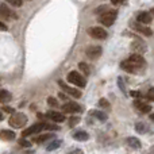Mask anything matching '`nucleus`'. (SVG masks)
Listing matches in <instances>:
<instances>
[{
  "label": "nucleus",
  "mask_w": 154,
  "mask_h": 154,
  "mask_svg": "<svg viewBox=\"0 0 154 154\" xmlns=\"http://www.w3.org/2000/svg\"><path fill=\"white\" fill-rule=\"evenodd\" d=\"M26 123H27V116L24 114H22V112H18V114L14 112L12 116L10 118V125L12 126V127H15V128L23 127Z\"/></svg>",
  "instance_id": "obj_1"
},
{
  "label": "nucleus",
  "mask_w": 154,
  "mask_h": 154,
  "mask_svg": "<svg viewBox=\"0 0 154 154\" xmlns=\"http://www.w3.org/2000/svg\"><path fill=\"white\" fill-rule=\"evenodd\" d=\"M68 81L70 82V84L73 85H77V87H82L84 88L85 85H87V81H85V79L80 75L79 72H70L69 75H68Z\"/></svg>",
  "instance_id": "obj_2"
},
{
  "label": "nucleus",
  "mask_w": 154,
  "mask_h": 154,
  "mask_svg": "<svg viewBox=\"0 0 154 154\" xmlns=\"http://www.w3.org/2000/svg\"><path fill=\"white\" fill-rule=\"evenodd\" d=\"M115 19H116V12H115V11H104L100 16V22L106 27L112 26V23L115 22Z\"/></svg>",
  "instance_id": "obj_3"
},
{
  "label": "nucleus",
  "mask_w": 154,
  "mask_h": 154,
  "mask_svg": "<svg viewBox=\"0 0 154 154\" xmlns=\"http://www.w3.org/2000/svg\"><path fill=\"white\" fill-rule=\"evenodd\" d=\"M58 85L61 87V89L64 91L65 93L70 95L72 97H76V99H80V97H81V92H80L79 89H76V88H73V87H69V85L65 84L62 80H60V81H58Z\"/></svg>",
  "instance_id": "obj_4"
},
{
  "label": "nucleus",
  "mask_w": 154,
  "mask_h": 154,
  "mask_svg": "<svg viewBox=\"0 0 154 154\" xmlns=\"http://www.w3.org/2000/svg\"><path fill=\"white\" fill-rule=\"evenodd\" d=\"M88 34L96 39H106L108 32L106 31V29H101V27H91L88 29Z\"/></svg>",
  "instance_id": "obj_5"
},
{
  "label": "nucleus",
  "mask_w": 154,
  "mask_h": 154,
  "mask_svg": "<svg viewBox=\"0 0 154 154\" xmlns=\"http://www.w3.org/2000/svg\"><path fill=\"white\" fill-rule=\"evenodd\" d=\"M45 128V123H35V125L30 126L29 128L22 133V137H29V135H32V134H39L41 131Z\"/></svg>",
  "instance_id": "obj_6"
},
{
  "label": "nucleus",
  "mask_w": 154,
  "mask_h": 154,
  "mask_svg": "<svg viewBox=\"0 0 154 154\" xmlns=\"http://www.w3.org/2000/svg\"><path fill=\"white\" fill-rule=\"evenodd\" d=\"M62 111L68 112V114H79V112H82V107L77 103L69 101V103H65L62 106Z\"/></svg>",
  "instance_id": "obj_7"
},
{
  "label": "nucleus",
  "mask_w": 154,
  "mask_h": 154,
  "mask_svg": "<svg viewBox=\"0 0 154 154\" xmlns=\"http://www.w3.org/2000/svg\"><path fill=\"white\" fill-rule=\"evenodd\" d=\"M128 61L131 62V64L134 65V66L137 68V70H139V69H143L145 68V65H146V62H145V60H143V57L141 56V54H133V56L128 58Z\"/></svg>",
  "instance_id": "obj_8"
},
{
  "label": "nucleus",
  "mask_w": 154,
  "mask_h": 154,
  "mask_svg": "<svg viewBox=\"0 0 154 154\" xmlns=\"http://www.w3.org/2000/svg\"><path fill=\"white\" fill-rule=\"evenodd\" d=\"M0 18H4V19H7V18L18 19V16H16L15 12H14V11H11L5 4L0 3Z\"/></svg>",
  "instance_id": "obj_9"
},
{
  "label": "nucleus",
  "mask_w": 154,
  "mask_h": 154,
  "mask_svg": "<svg viewBox=\"0 0 154 154\" xmlns=\"http://www.w3.org/2000/svg\"><path fill=\"white\" fill-rule=\"evenodd\" d=\"M87 56L91 60H96L101 56V48L100 46H91L87 49Z\"/></svg>",
  "instance_id": "obj_10"
},
{
  "label": "nucleus",
  "mask_w": 154,
  "mask_h": 154,
  "mask_svg": "<svg viewBox=\"0 0 154 154\" xmlns=\"http://www.w3.org/2000/svg\"><path fill=\"white\" fill-rule=\"evenodd\" d=\"M131 26L134 27V30H135V31L141 32V34L146 35V37H150V35H153L152 29H149V27L143 26V24H141V23H133V24H131Z\"/></svg>",
  "instance_id": "obj_11"
},
{
  "label": "nucleus",
  "mask_w": 154,
  "mask_h": 154,
  "mask_svg": "<svg viewBox=\"0 0 154 154\" xmlns=\"http://www.w3.org/2000/svg\"><path fill=\"white\" fill-rule=\"evenodd\" d=\"M131 49H133V50L135 51L137 54H142V53H145V51L147 50L146 45H145L142 41H139L138 38H137V41H134V42H133V45H131Z\"/></svg>",
  "instance_id": "obj_12"
},
{
  "label": "nucleus",
  "mask_w": 154,
  "mask_h": 154,
  "mask_svg": "<svg viewBox=\"0 0 154 154\" xmlns=\"http://www.w3.org/2000/svg\"><path fill=\"white\" fill-rule=\"evenodd\" d=\"M137 20L142 24H149L150 22L153 20V16L150 12H139L138 15H137Z\"/></svg>",
  "instance_id": "obj_13"
},
{
  "label": "nucleus",
  "mask_w": 154,
  "mask_h": 154,
  "mask_svg": "<svg viewBox=\"0 0 154 154\" xmlns=\"http://www.w3.org/2000/svg\"><path fill=\"white\" fill-rule=\"evenodd\" d=\"M48 116L49 119H51L53 122H57V123H62L65 120V115H62L61 112H57V111H49Z\"/></svg>",
  "instance_id": "obj_14"
},
{
  "label": "nucleus",
  "mask_w": 154,
  "mask_h": 154,
  "mask_svg": "<svg viewBox=\"0 0 154 154\" xmlns=\"http://www.w3.org/2000/svg\"><path fill=\"white\" fill-rule=\"evenodd\" d=\"M126 142H127V145L130 147H133V149H141V146H142L141 141H139L137 137H128V138L126 139Z\"/></svg>",
  "instance_id": "obj_15"
},
{
  "label": "nucleus",
  "mask_w": 154,
  "mask_h": 154,
  "mask_svg": "<svg viewBox=\"0 0 154 154\" xmlns=\"http://www.w3.org/2000/svg\"><path fill=\"white\" fill-rule=\"evenodd\" d=\"M134 104H135V108L139 109L141 112H143V114H147V112L152 111V106H150V104L143 103V101H135Z\"/></svg>",
  "instance_id": "obj_16"
},
{
  "label": "nucleus",
  "mask_w": 154,
  "mask_h": 154,
  "mask_svg": "<svg viewBox=\"0 0 154 154\" xmlns=\"http://www.w3.org/2000/svg\"><path fill=\"white\" fill-rule=\"evenodd\" d=\"M0 139H3V141H14L15 139V133L10 130H3L0 131Z\"/></svg>",
  "instance_id": "obj_17"
},
{
  "label": "nucleus",
  "mask_w": 154,
  "mask_h": 154,
  "mask_svg": "<svg viewBox=\"0 0 154 154\" xmlns=\"http://www.w3.org/2000/svg\"><path fill=\"white\" fill-rule=\"evenodd\" d=\"M73 138L79 142H85L89 139V134H88L87 131H76V133L73 134Z\"/></svg>",
  "instance_id": "obj_18"
},
{
  "label": "nucleus",
  "mask_w": 154,
  "mask_h": 154,
  "mask_svg": "<svg viewBox=\"0 0 154 154\" xmlns=\"http://www.w3.org/2000/svg\"><path fill=\"white\" fill-rule=\"evenodd\" d=\"M120 68L122 69H125L126 72H130V73H137L138 70H137V68L134 66L133 64H131L128 60H126V61H122V64H120Z\"/></svg>",
  "instance_id": "obj_19"
},
{
  "label": "nucleus",
  "mask_w": 154,
  "mask_h": 154,
  "mask_svg": "<svg viewBox=\"0 0 154 154\" xmlns=\"http://www.w3.org/2000/svg\"><path fill=\"white\" fill-rule=\"evenodd\" d=\"M53 134H43V135H38L34 138V142H37V143H42V142L45 141H51L53 139Z\"/></svg>",
  "instance_id": "obj_20"
},
{
  "label": "nucleus",
  "mask_w": 154,
  "mask_h": 154,
  "mask_svg": "<svg viewBox=\"0 0 154 154\" xmlns=\"http://www.w3.org/2000/svg\"><path fill=\"white\" fill-rule=\"evenodd\" d=\"M89 115H92V116L97 118L100 122H106V120H107V115L104 114V112H101V111H96V109H93V111L89 112Z\"/></svg>",
  "instance_id": "obj_21"
},
{
  "label": "nucleus",
  "mask_w": 154,
  "mask_h": 154,
  "mask_svg": "<svg viewBox=\"0 0 154 154\" xmlns=\"http://www.w3.org/2000/svg\"><path fill=\"white\" fill-rule=\"evenodd\" d=\"M61 146V141L60 139H53V141H50V143L48 145V152H53V150H56V149H58V147Z\"/></svg>",
  "instance_id": "obj_22"
},
{
  "label": "nucleus",
  "mask_w": 154,
  "mask_h": 154,
  "mask_svg": "<svg viewBox=\"0 0 154 154\" xmlns=\"http://www.w3.org/2000/svg\"><path fill=\"white\" fill-rule=\"evenodd\" d=\"M12 99L10 92L7 91H0V103H8V101Z\"/></svg>",
  "instance_id": "obj_23"
},
{
  "label": "nucleus",
  "mask_w": 154,
  "mask_h": 154,
  "mask_svg": "<svg viewBox=\"0 0 154 154\" xmlns=\"http://www.w3.org/2000/svg\"><path fill=\"white\" fill-rule=\"evenodd\" d=\"M135 131L139 134H146L149 131V127H147L145 123H137L135 125Z\"/></svg>",
  "instance_id": "obj_24"
},
{
  "label": "nucleus",
  "mask_w": 154,
  "mask_h": 154,
  "mask_svg": "<svg viewBox=\"0 0 154 154\" xmlns=\"http://www.w3.org/2000/svg\"><path fill=\"white\" fill-rule=\"evenodd\" d=\"M79 68L82 70V73H84L85 76H89L91 75V68H89V65H88V64H85V62H80Z\"/></svg>",
  "instance_id": "obj_25"
},
{
  "label": "nucleus",
  "mask_w": 154,
  "mask_h": 154,
  "mask_svg": "<svg viewBox=\"0 0 154 154\" xmlns=\"http://www.w3.org/2000/svg\"><path fill=\"white\" fill-rule=\"evenodd\" d=\"M5 2H7L8 4H11L12 7H22V4H23L22 0H5Z\"/></svg>",
  "instance_id": "obj_26"
},
{
  "label": "nucleus",
  "mask_w": 154,
  "mask_h": 154,
  "mask_svg": "<svg viewBox=\"0 0 154 154\" xmlns=\"http://www.w3.org/2000/svg\"><path fill=\"white\" fill-rule=\"evenodd\" d=\"M48 103H49V106L54 107V108H57V107L60 106L58 100H57V99H54V97H48Z\"/></svg>",
  "instance_id": "obj_27"
},
{
  "label": "nucleus",
  "mask_w": 154,
  "mask_h": 154,
  "mask_svg": "<svg viewBox=\"0 0 154 154\" xmlns=\"http://www.w3.org/2000/svg\"><path fill=\"white\" fill-rule=\"evenodd\" d=\"M79 122H80V118L79 116H72L69 119V126H70V127H75Z\"/></svg>",
  "instance_id": "obj_28"
},
{
  "label": "nucleus",
  "mask_w": 154,
  "mask_h": 154,
  "mask_svg": "<svg viewBox=\"0 0 154 154\" xmlns=\"http://www.w3.org/2000/svg\"><path fill=\"white\" fill-rule=\"evenodd\" d=\"M99 106L104 107V108H109V103H108V100H106V99H100V100H99Z\"/></svg>",
  "instance_id": "obj_29"
},
{
  "label": "nucleus",
  "mask_w": 154,
  "mask_h": 154,
  "mask_svg": "<svg viewBox=\"0 0 154 154\" xmlns=\"http://www.w3.org/2000/svg\"><path fill=\"white\" fill-rule=\"evenodd\" d=\"M147 99H149L150 101H154V88H150L149 91H147Z\"/></svg>",
  "instance_id": "obj_30"
},
{
  "label": "nucleus",
  "mask_w": 154,
  "mask_h": 154,
  "mask_svg": "<svg viewBox=\"0 0 154 154\" xmlns=\"http://www.w3.org/2000/svg\"><path fill=\"white\" fill-rule=\"evenodd\" d=\"M19 145L23 147H31V143L29 141H26V139H19Z\"/></svg>",
  "instance_id": "obj_31"
},
{
  "label": "nucleus",
  "mask_w": 154,
  "mask_h": 154,
  "mask_svg": "<svg viewBox=\"0 0 154 154\" xmlns=\"http://www.w3.org/2000/svg\"><path fill=\"white\" fill-rule=\"evenodd\" d=\"M118 85H119V88L123 91V92H126L125 85H123V79H122V77H118Z\"/></svg>",
  "instance_id": "obj_32"
},
{
  "label": "nucleus",
  "mask_w": 154,
  "mask_h": 154,
  "mask_svg": "<svg viewBox=\"0 0 154 154\" xmlns=\"http://www.w3.org/2000/svg\"><path fill=\"white\" fill-rule=\"evenodd\" d=\"M45 128L46 130H58V127L54 125H45Z\"/></svg>",
  "instance_id": "obj_33"
},
{
  "label": "nucleus",
  "mask_w": 154,
  "mask_h": 154,
  "mask_svg": "<svg viewBox=\"0 0 154 154\" xmlns=\"http://www.w3.org/2000/svg\"><path fill=\"white\" fill-rule=\"evenodd\" d=\"M68 154H84V152L81 149H73L72 152H69Z\"/></svg>",
  "instance_id": "obj_34"
},
{
  "label": "nucleus",
  "mask_w": 154,
  "mask_h": 154,
  "mask_svg": "<svg viewBox=\"0 0 154 154\" xmlns=\"http://www.w3.org/2000/svg\"><path fill=\"white\" fill-rule=\"evenodd\" d=\"M3 111H5V112H10V114H14V112H15L12 108H11V107H7V106H4V107H3Z\"/></svg>",
  "instance_id": "obj_35"
},
{
  "label": "nucleus",
  "mask_w": 154,
  "mask_h": 154,
  "mask_svg": "<svg viewBox=\"0 0 154 154\" xmlns=\"http://www.w3.org/2000/svg\"><path fill=\"white\" fill-rule=\"evenodd\" d=\"M111 3L114 5H119V4H123V3H125V0H111Z\"/></svg>",
  "instance_id": "obj_36"
},
{
  "label": "nucleus",
  "mask_w": 154,
  "mask_h": 154,
  "mask_svg": "<svg viewBox=\"0 0 154 154\" xmlns=\"http://www.w3.org/2000/svg\"><path fill=\"white\" fill-rule=\"evenodd\" d=\"M106 7H107V5H100V7H99L97 10L95 11V12H96V14H100V12H103V11H106Z\"/></svg>",
  "instance_id": "obj_37"
},
{
  "label": "nucleus",
  "mask_w": 154,
  "mask_h": 154,
  "mask_svg": "<svg viewBox=\"0 0 154 154\" xmlns=\"http://www.w3.org/2000/svg\"><path fill=\"white\" fill-rule=\"evenodd\" d=\"M5 30H7V26L3 22H0V31H5Z\"/></svg>",
  "instance_id": "obj_38"
},
{
  "label": "nucleus",
  "mask_w": 154,
  "mask_h": 154,
  "mask_svg": "<svg viewBox=\"0 0 154 154\" xmlns=\"http://www.w3.org/2000/svg\"><path fill=\"white\" fill-rule=\"evenodd\" d=\"M131 95H133L134 97H139V96H141V93H139V92H135V91H133V92H131Z\"/></svg>",
  "instance_id": "obj_39"
},
{
  "label": "nucleus",
  "mask_w": 154,
  "mask_h": 154,
  "mask_svg": "<svg viewBox=\"0 0 154 154\" xmlns=\"http://www.w3.org/2000/svg\"><path fill=\"white\" fill-rule=\"evenodd\" d=\"M3 119H4V115H3V114H2V112H0V122H2V120H3Z\"/></svg>",
  "instance_id": "obj_40"
},
{
  "label": "nucleus",
  "mask_w": 154,
  "mask_h": 154,
  "mask_svg": "<svg viewBox=\"0 0 154 154\" xmlns=\"http://www.w3.org/2000/svg\"><path fill=\"white\" fill-rule=\"evenodd\" d=\"M150 14H152V16L154 15V8H153V10H152V11H150Z\"/></svg>",
  "instance_id": "obj_41"
},
{
  "label": "nucleus",
  "mask_w": 154,
  "mask_h": 154,
  "mask_svg": "<svg viewBox=\"0 0 154 154\" xmlns=\"http://www.w3.org/2000/svg\"><path fill=\"white\" fill-rule=\"evenodd\" d=\"M150 118H152V120H154V115H150Z\"/></svg>",
  "instance_id": "obj_42"
}]
</instances>
